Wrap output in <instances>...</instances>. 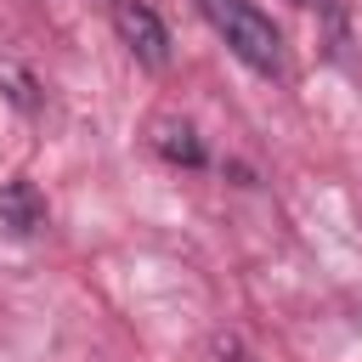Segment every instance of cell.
<instances>
[{
	"instance_id": "obj_1",
	"label": "cell",
	"mask_w": 362,
	"mask_h": 362,
	"mask_svg": "<svg viewBox=\"0 0 362 362\" xmlns=\"http://www.w3.org/2000/svg\"><path fill=\"white\" fill-rule=\"evenodd\" d=\"M198 11L215 23V34L232 45L238 62H249L255 74H283V40L272 28V17H260L249 0H198Z\"/></svg>"
},
{
	"instance_id": "obj_5",
	"label": "cell",
	"mask_w": 362,
	"mask_h": 362,
	"mask_svg": "<svg viewBox=\"0 0 362 362\" xmlns=\"http://www.w3.org/2000/svg\"><path fill=\"white\" fill-rule=\"evenodd\" d=\"M0 85H11L6 96H11L23 113H34V107H40V90H34V79H28L23 68H0Z\"/></svg>"
},
{
	"instance_id": "obj_4",
	"label": "cell",
	"mask_w": 362,
	"mask_h": 362,
	"mask_svg": "<svg viewBox=\"0 0 362 362\" xmlns=\"http://www.w3.org/2000/svg\"><path fill=\"white\" fill-rule=\"evenodd\" d=\"M153 153L158 158H170V164H181V170H204V141H198V130L187 124V119H153Z\"/></svg>"
},
{
	"instance_id": "obj_3",
	"label": "cell",
	"mask_w": 362,
	"mask_h": 362,
	"mask_svg": "<svg viewBox=\"0 0 362 362\" xmlns=\"http://www.w3.org/2000/svg\"><path fill=\"white\" fill-rule=\"evenodd\" d=\"M0 226L6 232H17V238H28V232H40L45 226V198H40V187L34 181H6L0 187Z\"/></svg>"
},
{
	"instance_id": "obj_2",
	"label": "cell",
	"mask_w": 362,
	"mask_h": 362,
	"mask_svg": "<svg viewBox=\"0 0 362 362\" xmlns=\"http://www.w3.org/2000/svg\"><path fill=\"white\" fill-rule=\"evenodd\" d=\"M107 6H113V34L124 40V51L141 68H170V28L158 23V11L141 0H107Z\"/></svg>"
},
{
	"instance_id": "obj_6",
	"label": "cell",
	"mask_w": 362,
	"mask_h": 362,
	"mask_svg": "<svg viewBox=\"0 0 362 362\" xmlns=\"http://www.w3.org/2000/svg\"><path fill=\"white\" fill-rule=\"evenodd\" d=\"M294 6H322V0H294Z\"/></svg>"
}]
</instances>
